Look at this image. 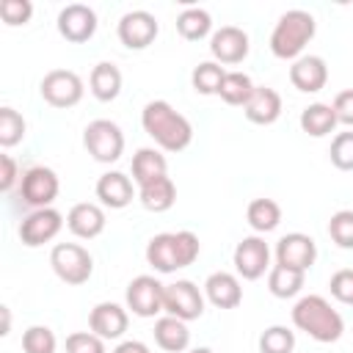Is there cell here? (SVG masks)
Wrapping results in <instances>:
<instances>
[{
  "mask_svg": "<svg viewBox=\"0 0 353 353\" xmlns=\"http://www.w3.org/2000/svg\"><path fill=\"white\" fill-rule=\"evenodd\" d=\"M317 259V245L303 232H290L276 243V265L306 273Z\"/></svg>",
  "mask_w": 353,
  "mask_h": 353,
  "instance_id": "14",
  "label": "cell"
},
{
  "mask_svg": "<svg viewBox=\"0 0 353 353\" xmlns=\"http://www.w3.org/2000/svg\"><path fill=\"white\" fill-rule=\"evenodd\" d=\"M130 325V314L124 306L113 303V301H102L91 309L88 314V328L102 336V339H119Z\"/></svg>",
  "mask_w": 353,
  "mask_h": 353,
  "instance_id": "18",
  "label": "cell"
},
{
  "mask_svg": "<svg viewBox=\"0 0 353 353\" xmlns=\"http://www.w3.org/2000/svg\"><path fill=\"white\" fill-rule=\"evenodd\" d=\"M290 83L301 94H317L328 83V66L320 55H301L290 66Z\"/></svg>",
  "mask_w": 353,
  "mask_h": 353,
  "instance_id": "17",
  "label": "cell"
},
{
  "mask_svg": "<svg viewBox=\"0 0 353 353\" xmlns=\"http://www.w3.org/2000/svg\"><path fill=\"white\" fill-rule=\"evenodd\" d=\"M245 218H248V226L254 232L265 234V232H273L281 223V207L273 199H254L245 210Z\"/></svg>",
  "mask_w": 353,
  "mask_h": 353,
  "instance_id": "28",
  "label": "cell"
},
{
  "mask_svg": "<svg viewBox=\"0 0 353 353\" xmlns=\"http://www.w3.org/2000/svg\"><path fill=\"white\" fill-rule=\"evenodd\" d=\"M248 33L234 25H223L210 39V52L215 63H240L248 55Z\"/></svg>",
  "mask_w": 353,
  "mask_h": 353,
  "instance_id": "16",
  "label": "cell"
},
{
  "mask_svg": "<svg viewBox=\"0 0 353 353\" xmlns=\"http://www.w3.org/2000/svg\"><path fill=\"white\" fill-rule=\"evenodd\" d=\"M303 281H306V273L284 268V265H273L268 273V290L276 298H295L303 290Z\"/></svg>",
  "mask_w": 353,
  "mask_h": 353,
  "instance_id": "29",
  "label": "cell"
},
{
  "mask_svg": "<svg viewBox=\"0 0 353 353\" xmlns=\"http://www.w3.org/2000/svg\"><path fill=\"white\" fill-rule=\"evenodd\" d=\"M176 30L185 41H199L212 30V17H210V11L190 6L176 17Z\"/></svg>",
  "mask_w": 353,
  "mask_h": 353,
  "instance_id": "30",
  "label": "cell"
},
{
  "mask_svg": "<svg viewBox=\"0 0 353 353\" xmlns=\"http://www.w3.org/2000/svg\"><path fill=\"white\" fill-rule=\"evenodd\" d=\"M204 292H207V301L218 309H237L243 303L240 279L234 273H226V270L210 273L207 281H204Z\"/></svg>",
  "mask_w": 353,
  "mask_h": 353,
  "instance_id": "20",
  "label": "cell"
},
{
  "mask_svg": "<svg viewBox=\"0 0 353 353\" xmlns=\"http://www.w3.org/2000/svg\"><path fill=\"white\" fill-rule=\"evenodd\" d=\"M336 124H339L336 121V113L325 102H314V105H309V108L301 110V130L306 135H312V138H325L328 132H334Z\"/></svg>",
  "mask_w": 353,
  "mask_h": 353,
  "instance_id": "27",
  "label": "cell"
},
{
  "mask_svg": "<svg viewBox=\"0 0 353 353\" xmlns=\"http://www.w3.org/2000/svg\"><path fill=\"white\" fill-rule=\"evenodd\" d=\"M331 108H334V113H336V121H339V124L353 127V88L339 91V94L334 97Z\"/></svg>",
  "mask_w": 353,
  "mask_h": 353,
  "instance_id": "42",
  "label": "cell"
},
{
  "mask_svg": "<svg viewBox=\"0 0 353 353\" xmlns=\"http://www.w3.org/2000/svg\"><path fill=\"white\" fill-rule=\"evenodd\" d=\"M50 265H52L55 276H58L61 281L72 284V287L85 284V281L91 279V273H94V259H91V254H88L83 245H77V243H58V245H52V251H50Z\"/></svg>",
  "mask_w": 353,
  "mask_h": 353,
  "instance_id": "6",
  "label": "cell"
},
{
  "mask_svg": "<svg viewBox=\"0 0 353 353\" xmlns=\"http://www.w3.org/2000/svg\"><path fill=\"white\" fill-rule=\"evenodd\" d=\"M328 234L331 240L345 248V251H353V210H339L331 215L328 221Z\"/></svg>",
  "mask_w": 353,
  "mask_h": 353,
  "instance_id": "36",
  "label": "cell"
},
{
  "mask_svg": "<svg viewBox=\"0 0 353 353\" xmlns=\"http://www.w3.org/2000/svg\"><path fill=\"white\" fill-rule=\"evenodd\" d=\"M83 146L97 163H116L124 152V132L110 119H94L83 130Z\"/></svg>",
  "mask_w": 353,
  "mask_h": 353,
  "instance_id": "5",
  "label": "cell"
},
{
  "mask_svg": "<svg viewBox=\"0 0 353 353\" xmlns=\"http://www.w3.org/2000/svg\"><path fill=\"white\" fill-rule=\"evenodd\" d=\"M0 17L6 25L17 28V25H25L30 22L33 17V3L30 0H3L0 3Z\"/></svg>",
  "mask_w": 353,
  "mask_h": 353,
  "instance_id": "39",
  "label": "cell"
},
{
  "mask_svg": "<svg viewBox=\"0 0 353 353\" xmlns=\"http://www.w3.org/2000/svg\"><path fill=\"white\" fill-rule=\"evenodd\" d=\"M25 138V119L14 108H0V146L11 149Z\"/></svg>",
  "mask_w": 353,
  "mask_h": 353,
  "instance_id": "34",
  "label": "cell"
},
{
  "mask_svg": "<svg viewBox=\"0 0 353 353\" xmlns=\"http://www.w3.org/2000/svg\"><path fill=\"white\" fill-rule=\"evenodd\" d=\"M292 325L309 334L314 342H336L345 334L342 314L323 298V295H303L292 306Z\"/></svg>",
  "mask_w": 353,
  "mask_h": 353,
  "instance_id": "2",
  "label": "cell"
},
{
  "mask_svg": "<svg viewBox=\"0 0 353 353\" xmlns=\"http://www.w3.org/2000/svg\"><path fill=\"white\" fill-rule=\"evenodd\" d=\"M254 88H256V85H254V80H251L245 72H226L218 97H221L226 105H232V108H245V102L251 99Z\"/></svg>",
  "mask_w": 353,
  "mask_h": 353,
  "instance_id": "31",
  "label": "cell"
},
{
  "mask_svg": "<svg viewBox=\"0 0 353 353\" xmlns=\"http://www.w3.org/2000/svg\"><path fill=\"white\" fill-rule=\"evenodd\" d=\"M97 199H99V204L102 207H110V210H124L130 201H132V196H135V190H132V179L127 176V174H121V171H108V174H102L99 179H97Z\"/></svg>",
  "mask_w": 353,
  "mask_h": 353,
  "instance_id": "21",
  "label": "cell"
},
{
  "mask_svg": "<svg viewBox=\"0 0 353 353\" xmlns=\"http://www.w3.org/2000/svg\"><path fill=\"white\" fill-rule=\"evenodd\" d=\"M138 199L149 212H165L176 201V185H174V179L168 174L157 176V179H152V182L138 188Z\"/></svg>",
  "mask_w": 353,
  "mask_h": 353,
  "instance_id": "25",
  "label": "cell"
},
{
  "mask_svg": "<svg viewBox=\"0 0 353 353\" xmlns=\"http://www.w3.org/2000/svg\"><path fill=\"white\" fill-rule=\"evenodd\" d=\"M234 270L240 279L245 281H256L265 276V270L270 268V248L268 243L259 237V234H251V237H243L237 245H234Z\"/></svg>",
  "mask_w": 353,
  "mask_h": 353,
  "instance_id": "11",
  "label": "cell"
},
{
  "mask_svg": "<svg viewBox=\"0 0 353 353\" xmlns=\"http://www.w3.org/2000/svg\"><path fill=\"white\" fill-rule=\"evenodd\" d=\"M141 124L146 135L165 152H182L193 141V124L174 110L165 99H152L141 110Z\"/></svg>",
  "mask_w": 353,
  "mask_h": 353,
  "instance_id": "1",
  "label": "cell"
},
{
  "mask_svg": "<svg viewBox=\"0 0 353 353\" xmlns=\"http://www.w3.org/2000/svg\"><path fill=\"white\" fill-rule=\"evenodd\" d=\"M19 179H22V174H19L17 160L11 154H0V190L3 193H11Z\"/></svg>",
  "mask_w": 353,
  "mask_h": 353,
  "instance_id": "41",
  "label": "cell"
},
{
  "mask_svg": "<svg viewBox=\"0 0 353 353\" xmlns=\"http://www.w3.org/2000/svg\"><path fill=\"white\" fill-rule=\"evenodd\" d=\"M188 353H212L210 347H193V350H188Z\"/></svg>",
  "mask_w": 353,
  "mask_h": 353,
  "instance_id": "45",
  "label": "cell"
},
{
  "mask_svg": "<svg viewBox=\"0 0 353 353\" xmlns=\"http://www.w3.org/2000/svg\"><path fill=\"white\" fill-rule=\"evenodd\" d=\"M63 229V215L52 207H44V210H33L28 218H22L19 223V240L22 245L28 248H39L50 240L58 237V232Z\"/></svg>",
  "mask_w": 353,
  "mask_h": 353,
  "instance_id": "12",
  "label": "cell"
},
{
  "mask_svg": "<svg viewBox=\"0 0 353 353\" xmlns=\"http://www.w3.org/2000/svg\"><path fill=\"white\" fill-rule=\"evenodd\" d=\"M116 33H119V41L127 50H146L157 39L160 25H157V17L154 14H149L143 8H135V11H127L119 19Z\"/></svg>",
  "mask_w": 353,
  "mask_h": 353,
  "instance_id": "10",
  "label": "cell"
},
{
  "mask_svg": "<svg viewBox=\"0 0 353 353\" xmlns=\"http://www.w3.org/2000/svg\"><path fill=\"white\" fill-rule=\"evenodd\" d=\"M163 312L171 314V317H179L185 323L199 320L204 314V295L193 281L179 279L174 284H165V290H163Z\"/></svg>",
  "mask_w": 353,
  "mask_h": 353,
  "instance_id": "8",
  "label": "cell"
},
{
  "mask_svg": "<svg viewBox=\"0 0 353 353\" xmlns=\"http://www.w3.org/2000/svg\"><path fill=\"white\" fill-rule=\"evenodd\" d=\"M317 22L303 8H290L279 17L273 33H270V52L281 61H298L303 47L314 39Z\"/></svg>",
  "mask_w": 353,
  "mask_h": 353,
  "instance_id": "4",
  "label": "cell"
},
{
  "mask_svg": "<svg viewBox=\"0 0 353 353\" xmlns=\"http://www.w3.org/2000/svg\"><path fill=\"white\" fill-rule=\"evenodd\" d=\"M55 347H58L55 334L47 325H30L22 334V350L25 353H55Z\"/></svg>",
  "mask_w": 353,
  "mask_h": 353,
  "instance_id": "35",
  "label": "cell"
},
{
  "mask_svg": "<svg viewBox=\"0 0 353 353\" xmlns=\"http://www.w3.org/2000/svg\"><path fill=\"white\" fill-rule=\"evenodd\" d=\"M243 113H245V119L251 124H262V127L273 124L281 116V97H279V91L270 88V85H256L251 99L245 102Z\"/></svg>",
  "mask_w": 353,
  "mask_h": 353,
  "instance_id": "22",
  "label": "cell"
},
{
  "mask_svg": "<svg viewBox=\"0 0 353 353\" xmlns=\"http://www.w3.org/2000/svg\"><path fill=\"white\" fill-rule=\"evenodd\" d=\"M154 342L165 353H182V350H188V345H190L188 323L179 320V317H171V314L154 320Z\"/></svg>",
  "mask_w": 353,
  "mask_h": 353,
  "instance_id": "23",
  "label": "cell"
},
{
  "mask_svg": "<svg viewBox=\"0 0 353 353\" xmlns=\"http://www.w3.org/2000/svg\"><path fill=\"white\" fill-rule=\"evenodd\" d=\"M58 33L72 41V44H83L97 33V14L91 6L85 3H69L66 8H61L58 14Z\"/></svg>",
  "mask_w": 353,
  "mask_h": 353,
  "instance_id": "15",
  "label": "cell"
},
{
  "mask_svg": "<svg viewBox=\"0 0 353 353\" xmlns=\"http://www.w3.org/2000/svg\"><path fill=\"white\" fill-rule=\"evenodd\" d=\"M223 77H226V69H223L221 63H215V61H204V63H199V66L193 69L190 83H193V88H196L199 94L210 97V94H218V91H221Z\"/></svg>",
  "mask_w": 353,
  "mask_h": 353,
  "instance_id": "32",
  "label": "cell"
},
{
  "mask_svg": "<svg viewBox=\"0 0 353 353\" xmlns=\"http://www.w3.org/2000/svg\"><path fill=\"white\" fill-rule=\"evenodd\" d=\"M88 88H91L94 99H99V102H113V99L121 94V72H119V66L110 63V61H99V63L91 69Z\"/></svg>",
  "mask_w": 353,
  "mask_h": 353,
  "instance_id": "24",
  "label": "cell"
},
{
  "mask_svg": "<svg viewBox=\"0 0 353 353\" xmlns=\"http://www.w3.org/2000/svg\"><path fill=\"white\" fill-rule=\"evenodd\" d=\"M328 154H331V163H334L339 171H353V130L334 135Z\"/></svg>",
  "mask_w": 353,
  "mask_h": 353,
  "instance_id": "37",
  "label": "cell"
},
{
  "mask_svg": "<svg viewBox=\"0 0 353 353\" xmlns=\"http://www.w3.org/2000/svg\"><path fill=\"white\" fill-rule=\"evenodd\" d=\"M66 353H108L105 339L94 331H74L66 336Z\"/></svg>",
  "mask_w": 353,
  "mask_h": 353,
  "instance_id": "38",
  "label": "cell"
},
{
  "mask_svg": "<svg viewBox=\"0 0 353 353\" xmlns=\"http://www.w3.org/2000/svg\"><path fill=\"white\" fill-rule=\"evenodd\" d=\"M8 323H11V317H8V306H3V331H0L3 336L8 334Z\"/></svg>",
  "mask_w": 353,
  "mask_h": 353,
  "instance_id": "44",
  "label": "cell"
},
{
  "mask_svg": "<svg viewBox=\"0 0 353 353\" xmlns=\"http://www.w3.org/2000/svg\"><path fill=\"white\" fill-rule=\"evenodd\" d=\"M163 290L165 284H160L154 276H135L127 284V309L138 317H154L163 312Z\"/></svg>",
  "mask_w": 353,
  "mask_h": 353,
  "instance_id": "13",
  "label": "cell"
},
{
  "mask_svg": "<svg viewBox=\"0 0 353 353\" xmlns=\"http://www.w3.org/2000/svg\"><path fill=\"white\" fill-rule=\"evenodd\" d=\"M328 290H331V295H334L339 303L353 306V268L336 270V273L328 279Z\"/></svg>",
  "mask_w": 353,
  "mask_h": 353,
  "instance_id": "40",
  "label": "cell"
},
{
  "mask_svg": "<svg viewBox=\"0 0 353 353\" xmlns=\"http://www.w3.org/2000/svg\"><path fill=\"white\" fill-rule=\"evenodd\" d=\"M66 226L74 237L80 240H94L105 232V210L94 201H80L69 210L66 215Z\"/></svg>",
  "mask_w": 353,
  "mask_h": 353,
  "instance_id": "19",
  "label": "cell"
},
{
  "mask_svg": "<svg viewBox=\"0 0 353 353\" xmlns=\"http://www.w3.org/2000/svg\"><path fill=\"white\" fill-rule=\"evenodd\" d=\"M58 190H61L58 174L52 168H47V165H33L19 179V199L33 210L50 207L58 199Z\"/></svg>",
  "mask_w": 353,
  "mask_h": 353,
  "instance_id": "7",
  "label": "cell"
},
{
  "mask_svg": "<svg viewBox=\"0 0 353 353\" xmlns=\"http://www.w3.org/2000/svg\"><path fill=\"white\" fill-rule=\"evenodd\" d=\"M168 174V163H165V154H160L157 149L152 146H143L135 152L132 157V182L141 188L157 176H165Z\"/></svg>",
  "mask_w": 353,
  "mask_h": 353,
  "instance_id": "26",
  "label": "cell"
},
{
  "mask_svg": "<svg viewBox=\"0 0 353 353\" xmlns=\"http://www.w3.org/2000/svg\"><path fill=\"white\" fill-rule=\"evenodd\" d=\"M199 251H201V243L193 232H188V229L163 232L146 243V262L157 273H174L179 268L193 265L199 259Z\"/></svg>",
  "mask_w": 353,
  "mask_h": 353,
  "instance_id": "3",
  "label": "cell"
},
{
  "mask_svg": "<svg viewBox=\"0 0 353 353\" xmlns=\"http://www.w3.org/2000/svg\"><path fill=\"white\" fill-rule=\"evenodd\" d=\"M295 350V331L287 325H270L259 336V353H292Z\"/></svg>",
  "mask_w": 353,
  "mask_h": 353,
  "instance_id": "33",
  "label": "cell"
},
{
  "mask_svg": "<svg viewBox=\"0 0 353 353\" xmlns=\"http://www.w3.org/2000/svg\"><path fill=\"white\" fill-rule=\"evenodd\" d=\"M113 353H152V350H149L143 342H138V339H127V342H121Z\"/></svg>",
  "mask_w": 353,
  "mask_h": 353,
  "instance_id": "43",
  "label": "cell"
},
{
  "mask_svg": "<svg viewBox=\"0 0 353 353\" xmlns=\"http://www.w3.org/2000/svg\"><path fill=\"white\" fill-rule=\"evenodd\" d=\"M39 91H41L44 102L52 108H74L83 99L85 85H83L80 74H74L72 69H52L44 74Z\"/></svg>",
  "mask_w": 353,
  "mask_h": 353,
  "instance_id": "9",
  "label": "cell"
}]
</instances>
